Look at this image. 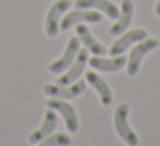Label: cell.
I'll return each mask as SVG.
<instances>
[{"label":"cell","mask_w":160,"mask_h":146,"mask_svg":"<svg viewBox=\"0 0 160 146\" xmlns=\"http://www.w3.org/2000/svg\"><path fill=\"white\" fill-rule=\"evenodd\" d=\"M114 125L117 131L119 138L126 143L128 146H138L139 139L138 134L132 131V127L129 125V103H121L117 105L114 112Z\"/></svg>","instance_id":"6da1fadb"},{"label":"cell","mask_w":160,"mask_h":146,"mask_svg":"<svg viewBox=\"0 0 160 146\" xmlns=\"http://www.w3.org/2000/svg\"><path fill=\"white\" fill-rule=\"evenodd\" d=\"M69 9H71V0H57V2L52 4V7L48 9L47 17H45V33L50 38L59 35L60 19H62V16L66 14Z\"/></svg>","instance_id":"7a4b0ae2"},{"label":"cell","mask_w":160,"mask_h":146,"mask_svg":"<svg viewBox=\"0 0 160 146\" xmlns=\"http://www.w3.org/2000/svg\"><path fill=\"white\" fill-rule=\"evenodd\" d=\"M157 46H158V40H155V38H145V40H141V43H138V45H136L134 48L131 50L129 60H128V64H126L128 76L132 77V76H136V74H138L143 57H145L148 52L155 50Z\"/></svg>","instance_id":"3957f363"},{"label":"cell","mask_w":160,"mask_h":146,"mask_svg":"<svg viewBox=\"0 0 160 146\" xmlns=\"http://www.w3.org/2000/svg\"><path fill=\"white\" fill-rule=\"evenodd\" d=\"M79 48H81L79 38H78V36H72V38L67 41L66 50H64L62 57H60V59H57V60H53V62L48 66V71L52 74H62V72H66V71L69 69V66L74 62V59L78 57Z\"/></svg>","instance_id":"277c9868"},{"label":"cell","mask_w":160,"mask_h":146,"mask_svg":"<svg viewBox=\"0 0 160 146\" xmlns=\"http://www.w3.org/2000/svg\"><path fill=\"white\" fill-rule=\"evenodd\" d=\"M47 107L52 108V110L59 112L64 117V122H66V127L69 132H76L79 129V119H78V114L74 110V107L71 103H67L62 98H50L47 101Z\"/></svg>","instance_id":"5b68a950"},{"label":"cell","mask_w":160,"mask_h":146,"mask_svg":"<svg viewBox=\"0 0 160 146\" xmlns=\"http://www.w3.org/2000/svg\"><path fill=\"white\" fill-rule=\"evenodd\" d=\"M86 91V83L84 81H76L67 86H60V84H47L43 88V93L48 95L52 98H62V100H71V98H78Z\"/></svg>","instance_id":"8992f818"},{"label":"cell","mask_w":160,"mask_h":146,"mask_svg":"<svg viewBox=\"0 0 160 146\" xmlns=\"http://www.w3.org/2000/svg\"><path fill=\"white\" fill-rule=\"evenodd\" d=\"M145 38H148V31H146V29H141V28L132 29V31H128V33H122V35H119V38L114 41V45L108 48V53H110L112 57L122 55L132 43H138Z\"/></svg>","instance_id":"52a82bcc"},{"label":"cell","mask_w":160,"mask_h":146,"mask_svg":"<svg viewBox=\"0 0 160 146\" xmlns=\"http://www.w3.org/2000/svg\"><path fill=\"white\" fill-rule=\"evenodd\" d=\"M88 64V50H81L78 52V57L74 59V62L69 66V69L66 71V72H62V76L57 77V84H60V86H67V84H72L78 81V77L83 74L84 67H86Z\"/></svg>","instance_id":"ba28073f"},{"label":"cell","mask_w":160,"mask_h":146,"mask_svg":"<svg viewBox=\"0 0 160 146\" xmlns=\"http://www.w3.org/2000/svg\"><path fill=\"white\" fill-rule=\"evenodd\" d=\"M102 14L97 11H84V9H78V11L67 12L64 19L60 21V29H69L71 26H76L78 22H102Z\"/></svg>","instance_id":"9c48e42d"},{"label":"cell","mask_w":160,"mask_h":146,"mask_svg":"<svg viewBox=\"0 0 160 146\" xmlns=\"http://www.w3.org/2000/svg\"><path fill=\"white\" fill-rule=\"evenodd\" d=\"M132 14H134V4L132 0H122V5H121V14L117 17V22H114L110 28V35L112 36H119L129 28L132 21Z\"/></svg>","instance_id":"30bf717a"},{"label":"cell","mask_w":160,"mask_h":146,"mask_svg":"<svg viewBox=\"0 0 160 146\" xmlns=\"http://www.w3.org/2000/svg\"><path fill=\"white\" fill-rule=\"evenodd\" d=\"M55 127H57V114H55V110L48 108V110L45 112V117H43L42 125H40L35 132L29 134V143H33V144L40 143L42 139H45L47 136L52 134V132L55 131Z\"/></svg>","instance_id":"8fae6325"},{"label":"cell","mask_w":160,"mask_h":146,"mask_svg":"<svg viewBox=\"0 0 160 146\" xmlns=\"http://www.w3.org/2000/svg\"><path fill=\"white\" fill-rule=\"evenodd\" d=\"M88 64L97 71L115 72V71H121L122 67L128 64V60H126L124 55H115L114 59H103V57H100V55H95V57H91V59H88Z\"/></svg>","instance_id":"7c38bea8"},{"label":"cell","mask_w":160,"mask_h":146,"mask_svg":"<svg viewBox=\"0 0 160 146\" xmlns=\"http://www.w3.org/2000/svg\"><path fill=\"white\" fill-rule=\"evenodd\" d=\"M76 36L79 38V41L84 45V48L90 50L93 55H100L102 57V55H105V53L108 52V50L105 48L98 40H95V36L91 35L90 29H88L84 24H78L76 26Z\"/></svg>","instance_id":"4fadbf2b"},{"label":"cell","mask_w":160,"mask_h":146,"mask_svg":"<svg viewBox=\"0 0 160 146\" xmlns=\"http://www.w3.org/2000/svg\"><path fill=\"white\" fill-rule=\"evenodd\" d=\"M76 9H97L100 12H105L110 19L119 17V9L110 0H76Z\"/></svg>","instance_id":"5bb4252c"},{"label":"cell","mask_w":160,"mask_h":146,"mask_svg":"<svg viewBox=\"0 0 160 146\" xmlns=\"http://www.w3.org/2000/svg\"><path fill=\"white\" fill-rule=\"evenodd\" d=\"M86 81L95 88V91L98 93L102 105H105V107H107V105H110V103H112V100H114V95H112L110 86H108V84L105 83L103 77H100L97 72L90 71V72H86Z\"/></svg>","instance_id":"9a60e30c"},{"label":"cell","mask_w":160,"mask_h":146,"mask_svg":"<svg viewBox=\"0 0 160 146\" xmlns=\"http://www.w3.org/2000/svg\"><path fill=\"white\" fill-rule=\"evenodd\" d=\"M71 143H72L71 136L64 134V132H55V134H50L40 143H36V146H71Z\"/></svg>","instance_id":"2e32d148"},{"label":"cell","mask_w":160,"mask_h":146,"mask_svg":"<svg viewBox=\"0 0 160 146\" xmlns=\"http://www.w3.org/2000/svg\"><path fill=\"white\" fill-rule=\"evenodd\" d=\"M155 14H157V16H158V17H160V0H158V2H157V4H155Z\"/></svg>","instance_id":"e0dca14e"}]
</instances>
